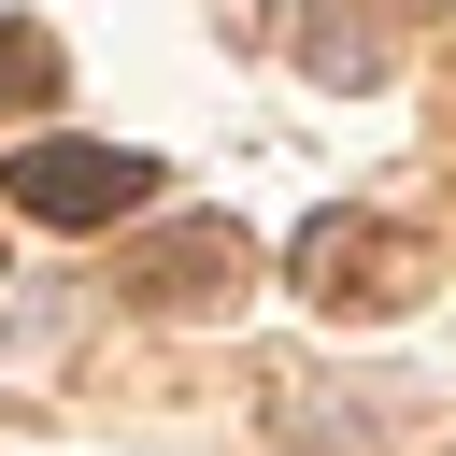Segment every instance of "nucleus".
<instances>
[{
  "label": "nucleus",
  "instance_id": "1",
  "mask_svg": "<svg viewBox=\"0 0 456 456\" xmlns=\"http://www.w3.org/2000/svg\"><path fill=\"white\" fill-rule=\"evenodd\" d=\"M0 200L28 228H114V214L157 200V157H128V142H14L0 157Z\"/></svg>",
  "mask_w": 456,
  "mask_h": 456
},
{
  "label": "nucleus",
  "instance_id": "2",
  "mask_svg": "<svg viewBox=\"0 0 456 456\" xmlns=\"http://www.w3.org/2000/svg\"><path fill=\"white\" fill-rule=\"evenodd\" d=\"M214 285H242V242L228 228H171V242L128 256V299H214Z\"/></svg>",
  "mask_w": 456,
  "mask_h": 456
},
{
  "label": "nucleus",
  "instance_id": "3",
  "mask_svg": "<svg viewBox=\"0 0 456 456\" xmlns=\"http://www.w3.org/2000/svg\"><path fill=\"white\" fill-rule=\"evenodd\" d=\"M299 285H314V299H399V285H413V256H399V242H370V228H314V242H299Z\"/></svg>",
  "mask_w": 456,
  "mask_h": 456
},
{
  "label": "nucleus",
  "instance_id": "4",
  "mask_svg": "<svg viewBox=\"0 0 456 456\" xmlns=\"http://www.w3.org/2000/svg\"><path fill=\"white\" fill-rule=\"evenodd\" d=\"M299 57H314L328 86H370V71H385V28H370V14H314V28H299Z\"/></svg>",
  "mask_w": 456,
  "mask_h": 456
},
{
  "label": "nucleus",
  "instance_id": "5",
  "mask_svg": "<svg viewBox=\"0 0 456 456\" xmlns=\"http://www.w3.org/2000/svg\"><path fill=\"white\" fill-rule=\"evenodd\" d=\"M57 86V57H43V28H0V100H43Z\"/></svg>",
  "mask_w": 456,
  "mask_h": 456
}]
</instances>
